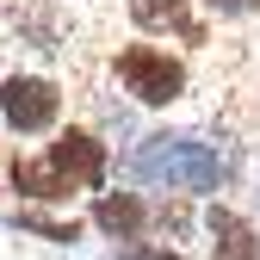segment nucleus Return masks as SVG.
Masks as SVG:
<instances>
[{
  "mask_svg": "<svg viewBox=\"0 0 260 260\" xmlns=\"http://www.w3.org/2000/svg\"><path fill=\"white\" fill-rule=\"evenodd\" d=\"M7 180L25 205H69L75 192H106V143L93 130H56L44 155H13Z\"/></svg>",
  "mask_w": 260,
  "mask_h": 260,
  "instance_id": "obj_1",
  "label": "nucleus"
},
{
  "mask_svg": "<svg viewBox=\"0 0 260 260\" xmlns=\"http://www.w3.org/2000/svg\"><path fill=\"white\" fill-rule=\"evenodd\" d=\"M130 174L143 186H161V192H186V199H205L230 180V161L211 137H192V130H155V137L137 143L130 155Z\"/></svg>",
  "mask_w": 260,
  "mask_h": 260,
  "instance_id": "obj_2",
  "label": "nucleus"
},
{
  "mask_svg": "<svg viewBox=\"0 0 260 260\" xmlns=\"http://www.w3.org/2000/svg\"><path fill=\"white\" fill-rule=\"evenodd\" d=\"M112 69H118V87L137 106H174V100H186V62L168 56L161 44H124Z\"/></svg>",
  "mask_w": 260,
  "mask_h": 260,
  "instance_id": "obj_3",
  "label": "nucleus"
},
{
  "mask_svg": "<svg viewBox=\"0 0 260 260\" xmlns=\"http://www.w3.org/2000/svg\"><path fill=\"white\" fill-rule=\"evenodd\" d=\"M0 118L19 137H50L62 124V87L50 75H7L0 81Z\"/></svg>",
  "mask_w": 260,
  "mask_h": 260,
  "instance_id": "obj_4",
  "label": "nucleus"
},
{
  "mask_svg": "<svg viewBox=\"0 0 260 260\" xmlns=\"http://www.w3.org/2000/svg\"><path fill=\"white\" fill-rule=\"evenodd\" d=\"M205 236H211V260H260V230L230 205H211Z\"/></svg>",
  "mask_w": 260,
  "mask_h": 260,
  "instance_id": "obj_5",
  "label": "nucleus"
},
{
  "mask_svg": "<svg viewBox=\"0 0 260 260\" xmlns=\"http://www.w3.org/2000/svg\"><path fill=\"white\" fill-rule=\"evenodd\" d=\"M124 7L143 31H174L180 44H205V19L192 13V0H124Z\"/></svg>",
  "mask_w": 260,
  "mask_h": 260,
  "instance_id": "obj_6",
  "label": "nucleus"
},
{
  "mask_svg": "<svg viewBox=\"0 0 260 260\" xmlns=\"http://www.w3.org/2000/svg\"><path fill=\"white\" fill-rule=\"evenodd\" d=\"M149 217H155V211L137 199V192H100V199H93V223H100L112 242H143Z\"/></svg>",
  "mask_w": 260,
  "mask_h": 260,
  "instance_id": "obj_7",
  "label": "nucleus"
},
{
  "mask_svg": "<svg viewBox=\"0 0 260 260\" xmlns=\"http://www.w3.org/2000/svg\"><path fill=\"white\" fill-rule=\"evenodd\" d=\"M13 230H25V236H44V242H81V223L69 217V223H62V217H44V211H25V205H13Z\"/></svg>",
  "mask_w": 260,
  "mask_h": 260,
  "instance_id": "obj_8",
  "label": "nucleus"
},
{
  "mask_svg": "<svg viewBox=\"0 0 260 260\" xmlns=\"http://www.w3.org/2000/svg\"><path fill=\"white\" fill-rule=\"evenodd\" d=\"M205 7H211L217 19H254V13H260V0H205Z\"/></svg>",
  "mask_w": 260,
  "mask_h": 260,
  "instance_id": "obj_9",
  "label": "nucleus"
},
{
  "mask_svg": "<svg viewBox=\"0 0 260 260\" xmlns=\"http://www.w3.org/2000/svg\"><path fill=\"white\" fill-rule=\"evenodd\" d=\"M118 260H180L174 248H143V242H118Z\"/></svg>",
  "mask_w": 260,
  "mask_h": 260,
  "instance_id": "obj_10",
  "label": "nucleus"
}]
</instances>
